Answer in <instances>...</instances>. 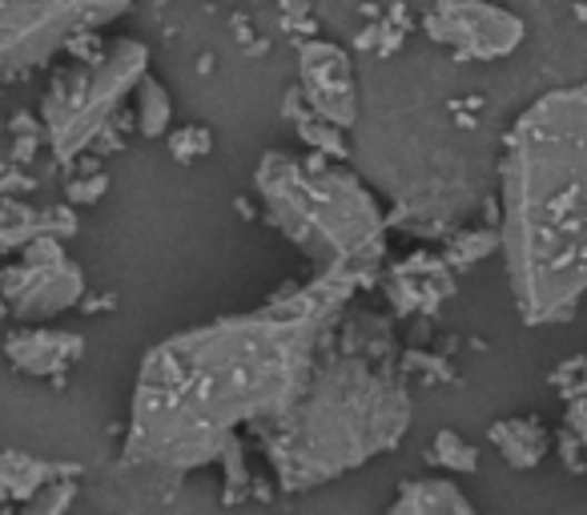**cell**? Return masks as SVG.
I'll use <instances>...</instances> for the list:
<instances>
[{
    "instance_id": "6da1fadb",
    "label": "cell",
    "mask_w": 587,
    "mask_h": 515,
    "mask_svg": "<svg viewBox=\"0 0 587 515\" xmlns=\"http://www.w3.org/2000/svg\"><path fill=\"white\" fill-rule=\"evenodd\" d=\"M355 286L347 270H318L310 286L282 290L250 315L213 318L149 347L129 407L126 463L198 472L238 459L241 435L258 439L302 399Z\"/></svg>"
},
{
    "instance_id": "7a4b0ae2",
    "label": "cell",
    "mask_w": 587,
    "mask_h": 515,
    "mask_svg": "<svg viewBox=\"0 0 587 515\" xmlns=\"http://www.w3.org/2000/svg\"><path fill=\"white\" fill-rule=\"evenodd\" d=\"M499 250L527 326L567 318L587 295V81L519 113L499 161Z\"/></svg>"
},
{
    "instance_id": "3957f363",
    "label": "cell",
    "mask_w": 587,
    "mask_h": 515,
    "mask_svg": "<svg viewBox=\"0 0 587 515\" xmlns=\"http://www.w3.org/2000/svg\"><path fill=\"white\" fill-rule=\"evenodd\" d=\"M410 395L370 358L335 355L318 363L302 399L258 435L266 463L286 495L335 484L395 452L410 427Z\"/></svg>"
},
{
    "instance_id": "277c9868",
    "label": "cell",
    "mask_w": 587,
    "mask_h": 515,
    "mask_svg": "<svg viewBox=\"0 0 587 515\" xmlns=\"http://www.w3.org/2000/svg\"><path fill=\"white\" fill-rule=\"evenodd\" d=\"M253 190L273 230L298 246L318 270H347L362 283L382 263L387 214L375 194L335 158H298L270 149L258 161Z\"/></svg>"
},
{
    "instance_id": "5b68a950",
    "label": "cell",
    "mask_w": 587,
    "mask_h": 515,
    "mask_svg": "<svg viewBox=\"0 0 587 515\" xmlns=\"http://www.w3.org/2000/svg\"><path fill=\"white\" fill-rule=\"evenodd\" d=\"M149 77V49L141 41H109L97 61H81L53 77L41 101V129L61 166H73L117 121L121 106Z\"/></svg>"
},
{
    "instance_id": "8992f818",
    "label": "cell",
    "mask_w": 587,
    "mask_h": 515,
    "mask_svg": "<svg viewBox=\"0 0 587 515\" xmlns=\"http://www.w3.org/2000/svg\"><path fill=\"white\" fill-rule=\"evenodd\" d=\"M133 0H0V85L49 65L81 37H93Z\"/></svg>"
},
{
    "instance_id": "52a82bcc",
    "label": "cell",
    "mask_w": 587,
    "mask_h": 515,
    "mask_svg": "<svg viewBox=\"0 0 587 515\" xmlns=\"http://www.w3.org/2000/svg\"><path fill=\"white\" fill-rule=\"evenodd\" d=\"M64 238L44 234L21 250V263L0 270V298L12 318L21 323H49V318L84 303V274L64 254Z\"/></svg>"
},
{
    "instance_id": "ba28073f",
    "label": "cell",
    "mask_w": 587,
    "mask_h": 515,
    "mask_svg": "<svg viewBox=\"0 0 587 515\" xmlns=\"http://www.w3.org/2000/svg\"><path fill=\"white\" fill-rule=\"evenodd\" d=\"M427 32L439 44L471 61H495L519 49L524 21L491 0H435L427 12Z\"/></svg>"
},
{
    "instance_id": "9c48e42d",
    "label": "cell",
    "mask_w": 587,
    "mask_h": 515,
    "mask_svg": "<svg viewBox=\"0 0 587 515\" xmlns=\"http://www.w3.org/2000/svg\"><path fill=\"white\" fill-rule=\"evenodd\" d=\"M302 97L306 106L318 117H326L330 126L350 129L358 121V85H355V61H350L338 44L330 41H310L302 49Z\"/></svg>"
},
{
    "instance_id": "30bf717a",
    "label": "cell",
    "mask_w": 587,
    "mask_h": 515,
    "mask_svg": "<svg viewBox=\"0 0 587 515\" xmlns=\"http://www.w3.org/2000/svg\"><path fill=\"white\" fill-rule=\"evenodd\" d=\"M84 355V338L77 330H57V326L29 323L4 338V358L12 370L32 375V379H57Z\"/></svg>"
},
{
    "instance_id": "8fae6325",
    "label": "cell",
    "mask_w": 587,
    "mask_h": 515,
    "mask_svg": "<svg viewBox=\"0 0 587 515\" xmlns=\"http://www.w3.org/2000/svg\"><path fill=\"white\" fill-rule=\"evenodd\" d=\"M53 234V238H73L77 214L69 206H24L17 198H0V254H17L29 242Z\"/></svg>"
},
{
    "instance_id": "7c38bea8",
    "label": "cell",
    "mask_w": 587,
    "mask_h": 515,
    "mask_svg": "<svg viewBox=\"0 0 587 515\" xmlns=\"http://www.w3.org/2000/svg\"><path fill=\"white\" fill-rule=\"evenodd\" d=\"M69 475H81V467L37 459V455L24 452H0V499L4 504H24L41 487H49L53 479H69Z\"/></svg>"
},
{
    "instance_id": "4fadbf2b",
    "label": "cell",
    "mask_w": 587,
    "mask_h": 515,
    "mask_svg": "<svg viewBox=\"0 0 587 515\" xmlns=\"http://www.w3.org/2000/svg\"><path fill=\"white\" fill-rule=\"evenodd\" d=\"M387 286L399 310H422V306H435L439 298L451 295V278L435 258H410L407 266L390 274Z\"/></svg>"
},
{
    "instance_id": "5bb4252c",
    "label": "cell",
    "mask_w": 587,
    "mask_h": 515,
    "mask_svg": "<svg viewBox=\"0 0 587 515\" xmlns=\"http://www.w3.org/2000/svg\"><path fill=\"white\" fill-rule=\"evenodd\" d=\"M387 515H479L451 479H407Z\"/></svg>"
},
{
    "instance_id": "9a60e30c",
    "label": "cell",
    "mask_w": 587,
    "mask_h": 515,
    "mask_svg": "<svg viewBox=\"0 0 587 515\" xmlns=\"http://www.w3.org/2000/svg\"><path fill=\"white\" fill-rule=\"evenodd\" d=\"M491 443L511 467H535L547 452V432L535 419H499L491 427Z\"/></svg>"
},
{
    "instance_id": "2e32d148",
    "label": "cell",
    "mask_w": 587,
    "mask_h": 515,
    "mask_svg": "<svg viewBox=\"0 0 587 515\" xmlns=\"http://www.w3.org/2000/svg\"><path fill=\"white\" fill-rule=\"evenodd\" d=\"M556 387L564 390L567 403V435L587 455V355L571 358L556 370Z\"/></svg>"
},
{
    "instance_id": "e0dca14e",
    "label": "cell",
    "mask_w": 587,
    "mask_h": 515,
    "mask_svg": "<svg viewBox=\"0 0 587 515\" xmlns=\"http://www.w3.org/2000/svg\"><path fill=\"white\" fill-rule=\"evenodd\" d=\"M290 117H294V126H298V137H302L310 149H318V153H326V158H335V161H342L350 153V146L342 141V129L330 126V121L318 117L310 106L290 109Z\"/></svg>"
},
{
    "instance_id": "ac0fdd59",
    "label": "cell",
    "mask_w": 587,
    "mask_h": 515,
    "mask_svg": "<svg viewBox=\"0 0 587 515\" xmlns=\"http://www.w3.org/2000/svg\"><path fill=\"white\" fill-rule=\"evenodd\" d=\"M169 117H173V109H169L166 85L146 77L137 85V129H141V137H161L169 129Z\"/></svg>"
},
{
    "instance_id": "d6986e66",
    "label": "cell",
    "mask_w": 587,
    "mask_h": 515,
    "mask_svg": "<svg viewBox=\"0 0 587 515\" xmlns=\"http://www.w3.org/2000/svg\"><path fill=\"white\" fill-rule=\"evenodd\" d=\"M73 504H77V475H69V479H53L49 487H41L32 499H24L21 512L12 515H69Z\"/></svg>"
},
{
    "instance_id": "ffe728a7",
    "label": "cell",
    "mask_w": 587,
    "mask_h": 515,
    "mask_svg": "<svg viewBox=\"0 0 587 515\" xmlns=\"http://www.w3.org/2000/svg\"><path fill=\"white\" fill-rule=\"evenodd\" d=\"M427 459L439 463V467H447V472H475V467H479V455H475V447H471V443H462L455 432L435 435Z\"/></svg>"
},
{
    "instance_id": "44dd1931",
    "label": "cell",
    "mask_w": 587,
    "mask_h": 515,
    "mask_svg": "<svg viewBox=\"0 0 587 515\" xmlns=\"http://www.w3.org/2000/svg\"><path fill=\"white\" fill-rule=\"evenodd\" d=\"M169 149H173V158H178V161L206 158V153L213 149V137H210V129L189 126V129H178V133L169 137Z\"/></svg>"
},
{
    "instance_id": "7402d4cb",
    "label": "cell",
    "mask_w": 587,
    "mask_h": 515,
    "mask_svg": "<svg viewBox=\"0 0 587 515\" xmlns=\"http://www.w3.org/2000/svg\"><path fill=\"white\" fill-rule=\"evenodd\" d=\"M109 190V178L97 169V174H89V178H73L69 186H64V198H69V206H93V201H101Z\"/></svg>"
},
{
    "instance_id": "603a6c76",
    "label": "cell",
    "mask_w": 587,
    "mask_h": 515,
    "mask_svg": "<svg viewBox=\"0 0 587 515\" xmlns=\"http://www.w3.org/2000/svg\"><path fill=\"white\" fill-rule=\"evenodd\" d=\"M4 315H9V306H4V298H0V318H4Z\"/></svg>"
}]
</instances>
